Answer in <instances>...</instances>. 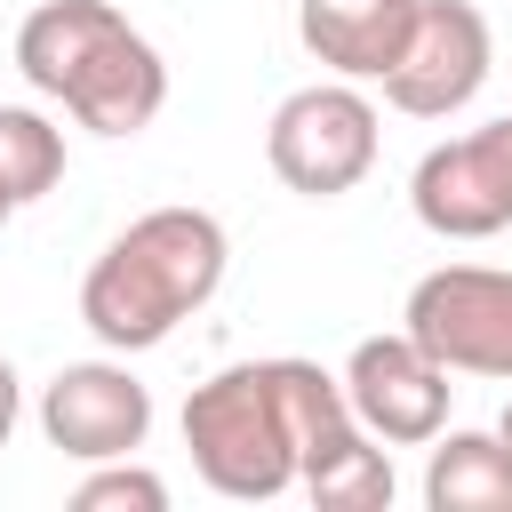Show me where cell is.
Returning a JSON list of instances; mask_svg holds the SVG:
<instances>
[{
	"label": "cell",
	"mask_w": 512,
	"mask_h": 512,
	"mask_svg": "<svg viewBox=\"0 0 512 512\" xmlns=\"http://www.w3.org/2000/svg\"><path fill=\"white\" fill-rule=\"evenodd\" d=\"M432 512H512V456L496 432H448L424 472Z\"/></svg>",
	"instance_id": "cell-12"
},
{
	"label": "cell",
	"mask_w": 512,
	"mask_h": 512,
	"mask_svg": "<svg viewBox=\"0 0 512 512\" xmlns=\"http://www.w3.org/2000/svg\"><path fill=\"white\" fill-rule=\"evenodd\" d=\"M296 480H304V496H312L320 512H384V504H392V464H384V448H376L368 432L320 448Z\"/></svg>",
	"instance_id": "cell-13"
},
{
	"label": "cell",
	"mask_w": 512,
	"mask_h": 512,
	"mask_svg": "<svg viewBox=\"0 0 512 512\" xmlns=\"http://www.w3.org/2000/svg\"><path fill=\"white\" fill-rule=\"evenodd\" d=\"M400 328L448 376H512V272L496 264H440L408 288Z\"/></svg>",
	"instance_id": "cell-4"
},
{
	"label": "cell",
	"mask_w": 512,
	"mask_h": 512,
	"mask_svg": "<svg viewBox=\"0 0 512 512\" xmlns=\"http://www.w3.org/2000/svg\"><path fill=\"white\" fill-rule=\"evenodd\" d=\"M224 280V224L208 208L136 216L80 280V320L112 352H152L184 312H200Z\"/></svg>",
	"instance_id": "cell-1"
},
{
	"label": "cell",
	"mask_w": 512,
	"mask_h": 512,
	"mask_svg": "<svg viewBox=\"0 0 512 512\" xmlns=\"http://www.w3.org/2000/svg\"><path fill=\"white\" fill-rule=\"evenodd\" d=\"M56 104H64L80 128H96V136H136V128H152V112L168 104V64H160V48L120 16V24L88 48V64L56 88Z\"/></svg>",
	"instance_id": "cell-9"
},
{
	"label": "cell",
	"mask_w": 512,
	"mask_h": 512,
	"mask_svg": "<svg viewBox=\"0 0 512 512\" xmlns=\"http://www.w3.org/2000/svg\"><path fill=\"white\" fill-rule=\"evenodd\" d=\"M40 432H48V448H64L80 464H120L152 432V392L112 360L56 368L48 392H40Z\"/></svg>",
	"instance_id": "cell-8"
},
{
	"label": "cell",
	"mask_w": 512,
	"mask_h": 512,
	"mask_svg": "<svg viewBox=\"0 0 512 512\" xmlns=\"http://www.w3.org/2000/svg\"><path fill=\"white\" fill-rule=\"evenodd\" d=\"M496 440H504V456H512V408H504V424H496Z\"/></svg>",
	"instance_id": "cell-17"
},
{
	"label": "cell",
	"mask_w": 512,
	"mask_h": 512,
	"mask_svg": "<svg viewBox=\"0 0 512 512\" xmlns=\"http://www.w3.org/2000/svg\"><path fill=\"white\" fill-rule=\"evenodd\" d=\"M488 80V16L472 0H416L400 56L384 64V96L416 120H448Z\"/></svg>",
	"instance_id": "cell-7"
},
{
	"label": "cell",
	"mask_w": 512,
	"mask_h": 512,
	"mask_svg": "<svg viewBox=\"0 0 512 512\" xmlns=\"http://www.w3.org/2000/svg\"><path fill=\"white\" fill-rule=\"evenodd\" d=\"M112 24H120L112 0H40V8L16 24V72H24L40 96H56Z\"/></svg>",
	"instance_id": "cell-11"
},
{
	"label": "cell",
	"mask_w": 512,
	"mask_h": 512,
	"mask_svg": "<svg viewBox=\"0 0 512 512\" xmlns=\"http://www.w3.org/2000/svg\"><path fill=\"white\" fill-rule=\"evenodd\" d=\"M344 400H352L368 440L416 448V440H440V424H448V368L408 328L400 336H360L352 360H344Z\"/></svg>",
	"instance_id": "cell-6"
},
{
	"label": "cell",
	"mask_w": 512,
	"mask_h": 512,
	"mask_svg": "<svg viewBox=\"0 0 512 512\" xmlns=\"http://www.w3.org/2000/svg\"><path fill=\"white\" fill-rule=\"evenodd\" d=\"M56 176H64V136H56L40 112L0 104V192L24 208V200H40V192H56Z\"/></svg>",
	"instance_id": "cell-14"
},
{
	"label": "cell",
	"mask_w": 512,
	"mask_h": 512,
	"mask_svg": "<svg viewBox=\"0 0 512 512\" xmlns=\"http://www.w3.org/2000/svg\"><path fill=\"white\" fill-rule=\"evenodd\" d=\"M408 24H416V0H296L304 48L344 80H384Z\"/></svg>",
	"instance_id": "cell-10"
},
{
	"label": "cell",
	"mask_w": 512,
	"mask_h": 512,
	"mask_svg": "<svg viewBox=\"0 0 512 512\" xmlns=\"http://www.w3.org/2000/svg\"><path fill=\"white\" fill-rule=\"evenodd\" d=\"M16 408H24V392H16V368L0 360V448H8V432H16Z\"/></svg>",
	"instance_id": "cell-16"
},
{
	"label": "cell",
	"mask_w": 512,
	"mask_h": 512,
	"mask_svg": "<svg viewBox=\"0 0 512 512\" xmlns=\"http://www.w3.org/2000/svg\"><path fill=\"white\" fill-rule=\"evenodd\" d=\"M408 200H416V224L440 232V240H488L512 224V112L472 128V136H448L416 160L408 176Z\"/></svg>",
	"instance_id": "cell-5"
},
{
	"label": "cell",
	"mask_w": 512,
	"mask_h": 512,
	"mask_svg": "<svg viewBox=\"0 0 512 512\" xmlns=\"http://www.w3.org/2000/svg\"><path fill=\"white\" fill-rule=\"evenodd\" d=\"M264 160L288 192L304 200H336L376 168V104L352 80H312L296 96H280L272 128H264Z\"/></svg>",
	"instance_id": "cell-3"
},
{
	"label": "cell",
	"mask_w": 512,
	"mask_h": 512,
	"mask_svg": "<svg viewBox=\"0 0 512 512\" xmlns=\"http://www.w3.org/2000/svg\"><path fill=\"white\" fill-rule=\"evenodd\" d=\"M184 448H192V472L216 496H240V504H264V496H280L296 480V448H288L280 408L264 392V360L192 384V400H184Z\"/></svg>",
	"instance_id": "cell-2"
},
{
	"label": "cell",
	"mask_w": 512,
	"mask_h": 512,
	"mask_svg": "<svg viewBox=\"0 0 512 512\" xmlns=\"http://www.w3.org/2000/svg\"><path fill=\"white\" fill-rule=\"evenodd\" d=\"M8 208H16V200H8V192H0V224H8Z\"/></svg>",
	"instance_id": "cell-18"
},
{
	"label": "cell",
	"mask_w": 512,
	"mask_h": 512,
	"mask_svg": "<svg viewBox=\"0 0 512 512\" xmlns=\"http://www.w3.org/2000/svg\"><path fill=\"white\" fill-rule=\"evenodd\" d=\"M160 504H168V488L144 464H120V472H96L72 488V512H160Z\"/></svg>",
	"instance_id": "cell-15"
}]
</instances>
